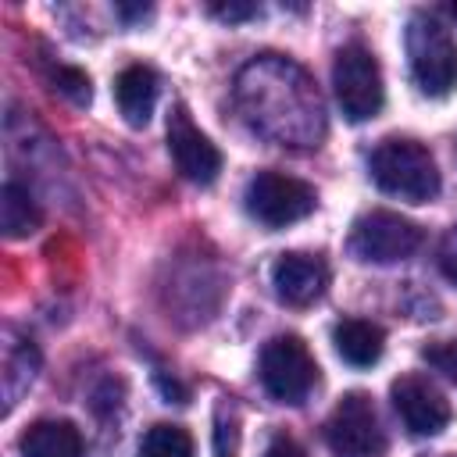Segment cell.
Returning a JSON list of instances; mask_svg holds the SVG:
<instances>
[{
	"mask_svg": "<svg viewBox=\"0 0 457 457\" xmlns=\"http://www.w3.org/2000/svg\"><path fill=\"white\" fill-rule=\"evenodd\" d=\"M43 221L39 204L32 200V193L21 182H4L0 189V225L7 239H21L29 232H36Z\"/></svg>",
	"mask_w": 457,
	"mask_h": 457,
	"instance_id": "cell-15",
	"label": "cell"
},
{
	"mask_svg": "<svg viewBox=\"0 0 457 457\" xmlns=\"http://www.w3.org/2000/svg\"><path fill=\"white\" fill-rule=\"evenodd\" d=\"M257 375H261V386L268 389L271 400L293 403V407L303 403L311 396V389L318 386V364H314V357L300 336L268 339L261 350Z\"/></svg>",
	"mask_w": 457,
	"mask_h": 457,
	"instance_id": "cell-5",
	"label": "cell"
},
{
	"mask_svg": "<svg viewBox=\"0 0 457 457\" xmlns=\"http://www.w3.org/2000/svg\"><path fill=\"white\" fill-rule=\"evenodd\" d=\"M325 443L336 457H382L386 432L368 393H346L325 421Z\"/></svg>",
	"mask_w": 457,
	"mask_h": 457,
	"instance_id": "cell-8",
	"label": "cell"
},
{
	"mask_svg": "<svg viewBox=\"0 0 457 457\" xmlns=\"http://www.w3.org/2000/svg\"><path fill=\"white\" fill-rule=\"evenodd\" d=\"M236 104L243 118L282 146H318L325 136V107L307 79L286 57L264 54L236 75Z\"/></svg>",
	"mask_w": 457,
	"mask_h": 457,
	"instance_id": "cell-1",
	"label": "cell"
},
{
	"mask_svg": "<svg viewBox=\"0 0 457 457\" xmlns=\"http://www.w3.org/2000/svg\"><path fill=\"white\" fill-rule=\"evenodd\" d=\"M453 18H457V4H453Z\"/></svg>",
	"mask_w": 457,
	"mask_h": 457,
	"instance_id": "cell-24",
	"label": "cell"
},
{
	"mask_svg": "<svg viewBox=\"0 0 457 457\" xmlns=\"http://www.w3.org/2000/svg\"><path fill=\"white\" fill-rule=\"evenodd\" d=\"M139 457H193V436L182 425H154L139 443Z\"/></svg>",
	"mask_w": 457,
	"mask_h": 457,
	"instance_id": "cell-16",
	"label": "cell"
},
{
	"mask_svg": "<svg viewBox=\"0 0 457 457\" xmlns=\"http://www.w3.org/2000/svg\"><path fill=\"white\" fill-rule=\"evenodd\" d=\"M82 432L64 418H43L21 436L25 457H82Z\"/></svg>",
	"mask_w": 457,
	"mask_h": 457,
	"instance_id": "cell-14",
	"label": "cell"
},
{
	"mask_svg": "<svg viewBox=\"0 0 457 457\" xmlns=\"http://www.w3.org/2000/svg\"><path fill=\"white\" fill-rule=\"evenodd\" d=\"M332 343H336V353L353 364V368H371L382 350H386V332L375 325V321H364V318H343L336 328H332Z\"/></svg>",
	"mask_w": 457,
	"mask_h": 457,
	"instance_id": "cell-13",
	"label": "cell"
},
{
	"mask_svg": "<svg viewBox=\"0 0 457 457\" xmlns=\"http://www.w3.org/2000/svg\"><path fill=\"white\" fill-rule=\"evenodd\" d=\"M271 286L275 296L289 307H307L321 300L328 286V264L318 253H282L271 264Z\"/></svg>",
	"mask_w": 457,
	"mask_h": 457,
	"instance_id": "cell-11",
	"label": "cell"
},
{
	"mask_svg": "<svg viewBox=\"0 0 457 457\" xmlns=\"http://www.w3.org/2000/svg\"><path fill=\"white\" fill-rule=\"evenodd\" d=\"M332 86H336L339 111L350 121H368L386 104V86H382L378 61L361 43H346L336 54V61H332Z\"/></svg>",
	"mask_w": 457,
	"mask_h": 457,
	"instance_id": "cell-4",
	"label": "cell"
},
{
	"mask_svg": "<svg viewBox=\"0 0 457 457\" xmlns=\"http://www.w3.org/2000/svg\"><path fill=\"white\" fill-rule=\"evenodd\" d=\"M157 386H161V389H164V396H175V403H186V389H182V386H179V382H175V378H171V382H168V378H164V375H157Z\"/></svg>",
	"mask_w": 457,
	"mask_h": 457,
	"instance_id": "cell-22",
	"label": "cell"
},
{
	"mask_svg": "<svg viewBox=\"0 0 457 457\" xmlns=\"http://www.w3.org/2000/svg\"><path fill=\"white\" fill-rule=\"evenodd\" d=\"M211 14L221 18V21H228V25H236V21L257 18L261 7H257V4H246V0H228V4H211Z\"/></svg>",
	"mask_w": 457,
	"mask_h": 457,
	"instance_id": "cell-18",
	"label": "cell"
},
{
	"mask_svg": "<svg viewBox=\"0 0 457 457\" xmlns=\"http://www.w3.org/2000/svg\"><path fill=\"white\" fill-rule=\"evenodd\" d=\"M371 179L382 193L411 200V204H428L439 193V168L428 146L418 139H382L371 150Z\"/></svg>",
	"mask_w": 457,
	"mask_h": 457,
	"instance_id": "cell-2",
	"label": "cell"
},
{
	"mask_svg": "<svg viewBox=\"0 0 457 457\" xmlns=\"http://www.w3.org/2000/svg\"><path fill=\"white\" fill-rule=\"evenodd\" d=\"M421 239H425V232L411 218H403L396 211H368L350 228V253L357 261L393 264V261L411 257L421 246Z\"/></svg>",
	"mask_w": 457,
	"mask_h": 457,
	"instance_id": "cell-6",
	"label": "cell"
},
{
	"mask_svg": "<svg viewBox=\"0 0 457 457\" xmlns=\"http://www.w3.org/2000/svg\"><path fill=\"white\" fill-rule=\"evenodd\" d=\"M118 14H121L125 21H136V18H146V14H150V7H146V4H136V7H129V4H118Z\"/></svg>",
	"mask_w": 457,
	"mask_h": 457,
	"instance_id": "cell-23",
	"label": "cell"
},
{
	"mask_svg": "<svg viewBox=\"0 0 457 457\" xmlns=\"http://www.w3.org/2000/svg\"><path fill=\"white\" fill-rule=\"evenodd\" d=\"M114 100H118V111L125 114L129 125H146L150 114H154V104H157V75L154 68L146 64H129L118 71L114 79Z\"/></svg>",
	"mask_w": 457,
	"mask_h": 457,
	"instance_id": "cell-12",
	"label": "cell"
},
{
	"mask_svg": "<svg viewBox=\"0 0 457 457\" xmlns=\"http://www.w3.org/2000/svg\"><path fill=\"white\" fill-rule=\"evenodd\" d=\"M439 268L457 286V225H450L446 236H443V243H439Z\"/></svg>",
	"mask_w": 457,
	"mask_h": 457,
	"instance_id": "cell-19",
	"label": "cell"
},
{
	"mask_svg": "<svg viewBox=\"0 0 457 457\" xmlns=\"http://www.w3.org/2000/svg\"><path fill=\"white\" fill-rule=\"evenodd\" d=\"M393 407L414 436H439L450 425V400L421 375H403L393 382Z\"/></svg>",
	"mask_w": 457,
	"mask_h": 457,
	"instance_id": "cell-10",
	"label": "cell"
},
{
	"mask_svg": "<svg viewBox=\"0 0 457 457\" xmlns=\"http://www.w3.org/2000/svg\"><path fill=\"white\" fill-rule=\"evenodd\" d=\"M54 89H57L61 96H68L71 104H79V107H86L89 96H93L89 75L79 71V68H68V64H57V68H54Z\"/></svg>",
	"mask_w": 457,
	"mask_h": 457,
	"instance_id": "cell-17",
	"label": "cell"
},
{
	"mask_svg": "<svg viewBox=\"0 0 457 457\" xmlns=\"http://www.w3.org/2000/svg\"><path fill=\"white\" fill-rule=\"evenodd\" d=\"M264 457H307V450H303L296 439H289V436H275V439L268 443Z\"/></svg>",
	"mask_w": 457,
	"mask_h": 457,
	"instance_id": "cell-21",
	"label": "cell"
},
{
	"mask_svg": "<svg viewBox=\"0 0 457 457\" xmlns=\"http://www.w3.org/2000/svg\"><path fill=\"white\" fill-rule=\"evenodd\" d=\"M168 154L175 161V168L189 179V182H214L221 171V150L189 121L186 107H175L168 118Z\"/></svg>",
	"mask_w": 457,
	"mask_h": 457,
	"instance_id": "cell-9",
	"label": "cell"
},
{
	"mask_svg": "<svg viewBox=\"0 0 457 457\" xmlns=\"http://www.w3.org/2000/svg\"><path fill=\"white\" fill-rule=\"evenodd\" d=\"M411 75L425 96H446L457 86V43L428 14H414L407 25Z\"/></svg>",
	"mask_w": 457,
	"mask_h": 457,
	"instance_id": "cell-3",
	"label": "cell"
},
{
	"mask_svg": "<svg viewBox=\"0 0 457 457\" xmlns=\"http://www.w3.org/2000/svg\"><path fill=\"white\" fill-rule=\"evenodd\" d=\"M318 196L303 179L282 171H257L246 186V211L264 228H286L314 211Z\"/></svg>",
	"mask_w": 457,
	"mask_h": 457,
	"instance_id": "cell-7",
	"label": "cell"
},
{
	"mask_svg": "<svg viewBox=\"0 0 457 457\" xmlns=\"http://www.w3.org/2000/svg\"><path fill=\"white\" fill-rule=\"evenodd\" d=\"M214 457H236V421L225 425V418H218V428H214Z\"/></svg>",
	"mask_w": 457,
	"mask_h": 457,
	"instance_id": "cell-20",
	"label": "cell"
}]
</instances>
